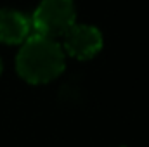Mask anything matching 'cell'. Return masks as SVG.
<instances>
[{
	"mask_svg": "<svg viewBox=\"0 0 149 147\" xmlns=\"http://www.w3.org/2000/svg\"><path fill=\"white\" fill-rule=\"evenodd\" d=\"M64 49L80 61L90 59L102 49V35L95 26L73 24L64 33Z\"/></svg>",
	"mask_w": 149,
	"mask_h": 147,
	"instance_id": "cell-3",
	"label": "cell"
},
{
	"mask_svg": "<svg viewBox=\"0 0 149 147\" xmlns=\"http://www.w3.org/2000/svg\"><path fill=\"white\" fill-rule=\"evenodd\" d=\"M64 62L63 47L54 38L35 33L24 40L16 59V69L24 81L40 85L57 78L64 71Z\"/></svg>",
	"mask_w": 149,
	"mask_h": 147,
	"instance_id": "cell-1",
	"label": "cell"
},
{
	"mask_svg": "<svg viewBox=\"0 0 149 147\" xmlns=\"http://www.w3.org/2000/svg\"><path fill=\"white\" fill-rule=\"evenodd\" d=\"M2 69H3V62H2V57H0V74H2Z\"/></svg>",
	"mask_w": 149,
	"mask_h": 147,
	"instance_id": "cell-5",
	"label": "cell"
},
{
	"mask_svg": "<svg viewBox=\"0 0 149 147\" xmlns=\"http://www.w3.org/2000/svg\"><path fill=\"white\" fill-rule=\"evenodd\" d=\"M31 19L14 9H0V42L7 45L23 43L30 37Z\"/></svg>",
	"mask_w": 149,
	"mask_h": 147,
	"instance_id": "cell-4",
	"label": "cell"
},
{
	"mask_svg": "<svg viewBox=\"0 0 149 147\" xmlns=\"http://www.w3.org/2000/svg\"><path fill=\"white\" fill-rule=\"evenodd\" d=\"M74 16L73 0H42L33 14L31 26L38 35L56 38L73 26Z\"/></svg>",
	"mask_w": 149,
	"mask_h": 147,
	"instance_id": "cell-2",
	"label": "cell"
}]
</instances>
